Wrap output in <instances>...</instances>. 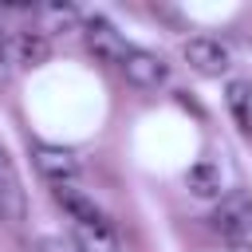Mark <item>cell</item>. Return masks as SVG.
Returning a JSON list of instances; mask_svg holds the SVG:
<instances>
[{"label": "cell", "instance_id": "obj_1", "mask_svg": "<svg viewBox=\"0 0 252 252\" xmlns=\"http://www.w3.org/2000/svg\"><path fill=\"white\" fill-rule=\"evenodd\" d=\"M213 232L228 244V240H236V236H244L248 228H252V197L244 193V189H232V193H224L220 201H217V209H213Z\"/></svg>", "mask_w": 252, "mask_h": 252}, {"label": "cell", "instance_id": "obj_2", "mask_svg": "<svg viewBox=\"0 0 252 252\" xmlns=\"http://www.w3.org/2000/svg\"><path fill=\"white\" fill-rule=\"evenodd\" d=\"M83 39H87V51L102 63H114L122 67V59L130 55V43L122 39V32L106 20V16H87L83 20Z\"/></svg>", "mask_w": 252, "mask_h": 252}, {"label": "cell", "instance_id": "obj_3", "mask_svg": "<svg viewBox=\"0 0 252 252\" xmlns=\"http://www.w3.org/2000/svg\"><path fill=\"white\" fill-rule=\"evenodd\" d=\"M181 55H185V63H189L197 75H209V79H217V75H224V71L232 67V51H228V43H220L217 35H193V39H185Z\"/></svg>", "mask_w": 252, "mask_h": 252}, {"label": "cell", "instance_id": "obj_4", "mask_svg": "<svg viewBox=\"0 0 252 252\" xmlns=\"http://www.w3.org/2000/svg\"><path fill=\"white\" fill-rule=\"evenodd\" d=\"M0 220L8 228H20L28 220V197H24L20 173H16V165H12L4 146H0Z\"/></svg>", "mask_w": 252, "mask_h": 252}, {"label": "cell", "instance_id": "obj_5", "mask_svg": "<svg viewBox=\"0 0 252 252\" xmlns=\"http://www.w3.org/2000/svg\"><path fill=\"white\" fill-rule=\"evenodd\" d=\"M32 161L47 185H79V161L71 150L39 142V146H32Z\"/></svg>", "mask_w": 252, "mask_h": 252}, {"label": "cell", "instance_id": "obj_6", "mask_svg": "<svg viewBox=\"0 0 252 252\" xmlns=\"http://www.w3.org/2000/svg\"><path fill=\"white\" fill-rule=\"evenodd\" d=\"M122 75L126 83H134L138 91H158L165 79H169V67L161 55L146 51V47H130V55L122 59Z\"/></svg>", "mask_w": 252, "mask_h": 252}, {"label": "cell", "instance_id": "obj_7", "mask_svg": "<svg viewBox=\"0 0 252 252\" xmlns=\"http://www.w3.org/2000/svg\"><path fill=\"white\" fill-rule=\"evenodd\" d=\"M71 240H75V252H122L118 248V232L110 228L106 217L71 224Z\"/></svg>", "mask_w": 252, "mask_h": 252}, {"label": "cell", "instance_id": "obj_8", "mask_svg": "<svg viewBox=\"0 0 252 252\" xmlns=\"http://www.w3.org/2000/svg\"><path fill=\"white\" fill-rule=\"evenodd\" d=\"M35 20H39V32H43L47 39H51V35H67V32L83 28L79 8H75V4H67V0H47V4H39V8H35Z\"/></svg>", "mask_w": 252, "mask_h": 252}, {"label": "cell", "instance_id": "obj_9", "mask_svg": "<svg viewBox=\"0 0 252 252\" xmlns=\"http://www.w3.org/2000/svg\"><path fill=\"white\" fill-rule=\"evenodd\" d=\"M185 189L197 201H220L224 197V181H220V165L217 161H193L185 169Z\"/></svg>", "mask_w": 252, "mask_h": 252}, {"label": "cell", "instance_id": "obj_10", "mask_svg": "<svg viewBox=\"0 0 252 252\" xmlns=\"http://www.w3.org/2000/svg\"><path fill=\"white\" fill-rule=\"evenodd\" d=\"M51 197H55V205L71 217V224H79V220H98V217H102V209L94 205V197H91L87 189H79V185H51Z\"/></svg>", "mask_w": 252, "mask_h": 252}, {"label": "cell", "instance_id": "obj_11", "mask_svg": "<svg viewBox=\"0 0 252 252\" xmlns=\"http://www.w3.org/2000/svg\"><path fill=\"white\" fill-rule=\"evenodd\" d=\"M51 55V39L39 32V28H20L16 39H12V59L20 67H43Z\"/></svg>", "mask_w": 252, "mask_h": 252}, {"label": "cell", "instance_id": "obj_12", "mask_svg": "<svg viewBox=\"0 0 252 252\" xmlns=\"http://www.w3.org/2000/svg\"><path fill=\"white\" fill-rule=\"evenodd\" d=\"M12 63H16V59H12V47L0 39V87L12 83Z\"/></svg>", "mask_w": 252, "mask_h": 252}, {"label": "cell", "instance_id": "obj_13", "mask_svg": "<svg viewBox=\"0 0 252 252\" xmlns=\"http://www.w3.org/2000/svg\"><path fill=\"white\" fill-rule=\"evenodd\" d=\"M228 102H232L236 114L244 118V83H232V87H228Z\"/></svg>", "mask_w": 252, "mask_h": 252}, {"label": "cell", "instance_id": "obj_14", "mask_svg": "<svg viewBox=\"0 0 252 252\" xmlns=\"http://www.w3.org/2000/svg\"><path fill=\"white\" fill-rule=\"evenodd\" d=\"M228 252H252V228H248L244 236H236V240H228Z\"/></svg>", "mask_w": 252, "mask_h": 252}, {"label": "cell", "instance_id": "obj_15", "mask_svg": "<svg viewBox=\"0 0 252 252\" xmlns=\"http://www.w3.org/2000/svg\"><path fill=\"white\" fill-rule=\"evenodd\" d=\"M0 39H4V8H0Z\"/></svg>", "mask_w": 252, "mask_h": 252}]
</instances>
